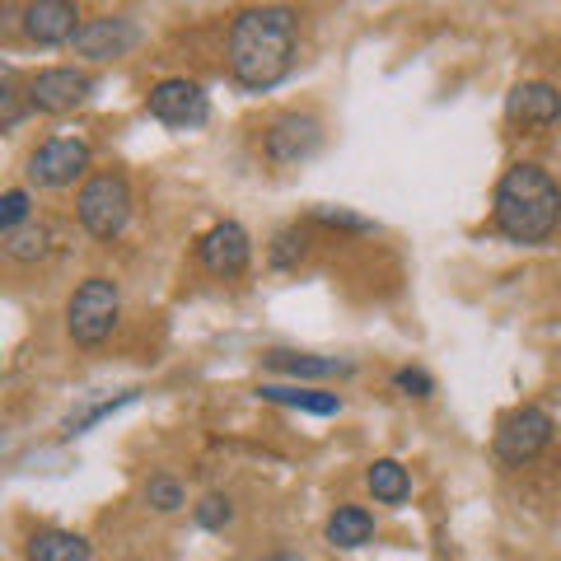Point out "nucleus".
<instances>
[{"mask_svg": "<svg viewBox=\"0 0 561 561\" xmlns=\"http://www.w3.org/2000/svg\"><path fill=\"white\" fill-rule=\"evenodd\" d=\"M300 57V28L286 5L243 10L230 28V70L243 90H272L295 70Z\"/></svg>", "mask_w": 561, "mask_h": 561, "instance_id": "obj_1", "label": "nucleus"}, {"mask_svg": "<svg viewBox=\"0 0 561 561\" xmlns=\"http://www.w3.org/2000/svg\"><path fill=\"white\" fill-rule=\"evenodd\" d=\"M561 225V187L548 169L515 164L496 183V230L511 243H542Z\"/></svg>", "mask_w": 561, "mask_h": 561, "instance_id": "obj_2", "label": "nucleus"}, {"mask_svg": "<svg viewBox=\"0 0 561 561\" xmlns=\"http://www.w3.org/2000/svg\"><path fill=\"white\" fill-rule=\"evenodd\" d=\"M117 313H122V290H117V280L90 276L76 295H70V305H66V332H70V337H76L80 346H99V342L117 328Z\"/></svg>", "mask_w": 561, "mask_h": 561, "instance_id": "obj_3", "label": "nucleus"}, {"mask_svg": "<svg viewBox=\"0 0 561 561\" xmlns=\"http://www.w3.org/2000/svg\"><path fill=\"white\" fill-rule=\"evenodd\" d=\"M76 210H80V225L94 239H117L122 230H127V220H131V187H127V179H122V173H94V179L80 187Z\"/></svg>", "mask_w": 561, "mask_h": 561, "instance_id": "obj_4", "label": "nucleus"}, {"mask_svg": "<svg viewBox=\"0 0 561 561\" xmlns=\"http://www.w3.org/2000/svg\"><path fill=\"white\" fill-rule=\"evenodd\" d=\"M548 440H552V416L542 408H515V412H505L496 426L501 463H529L548 449Z\"/></svg>", "mask_w": 561, "mask_h": 561, "instance_id": "obj_5", "label": "nucleus"}, {"mask_svg": "<svg viewBox=\"0 0 561 561\" xmlns=\"http://www.w3.org/2000/svg\"><path fill=\"white\" fill-rule=\"evenodd\" d=\"M84 169H90V146H84L80 136L43 140V146L28 154V179L38 187H70Z\"/></svg>", "mask_w": 561, "mask_h": 561, "instance_id": "obj_6", "label": "nucleus"}, {"mask_svg": "<svg viewBox=\"0 0 561 561\" xmlns=\"http://www.w3.org/2000/svg\"><path fill=\"white\" fill-rule=\"evenodd\" d=\"M90 90H94V80L84 76V70L51 66V70H38V76L28 80V103L38 113H70L90 99Z\"/></svg>", "mask_w": 561, "mask_h": 561, "instance_id": "obj_7", "label": "nucleus"}, {"mask_svg": "<svg viewBox=\"0 0 561 561\" xmlns=\"http://www.w3.org/2000/svg\"><path fill=\"white\" fill-rule=\"evenodd\" d=\"M319 146H323V127H319V117H309V113H286V117H276L272 131H267V140H262V150H267L272 164H300V160H309V154L319 150Z\"/></svg>", "mask_w": 561, "mask_h": 561, "instance_id": "obj_8", "label": "nucleus"}, {"mask_svg": "<svg viewBox=\"0 0 561 561\" xmlns=\"http://www.w3.org/2000/svg\"><path fill=\"white\" fill-rule=\"evenodd\" d=\"M206 113L210 108H206V94H202L197 80L173 76V80H160L150 90V117H160L164 127H202Z\"/></svg>", "mask_w": 561, "mask_h": 561, "instance_id": "obj_9", "label": "nucleus"}, {"mask_svg": "<svg viewBox=\"0 0 561 561\" xmlns=\"http://www.w3.org/2000/svg\"><path fill=\"white\" fill-rule=\"evenodd\" d=\"M197 257H202V267L210 276H239L243 267H249V257H253V243H249V234H243V225L220 220L216 230L202 234Z\"/></svg>", "mask_w": 561, "mask_h": 561, "instance_id": "obj_10", "label": "nucleus"}, {"mask_svg": "<svg viewBox=\"0 0 561 561\" xmlns=\"http://www.w3.org/2000/svg\"><path fill=\"white\" fill-rule=\"evenodd\" d=\"M140 43V28L122 14H108V20H90L80 33H76V51L90 61H117Z\"/></svg>", "mask_w": 561, "mask_h": 561, "instance_id": "obj_11", "label": "nucleus"}, {"mask_svg": "<svg viewBox=\"0 0 561 561\" xmlns=\"http://www.w3.org/2000/svg\"><path fill=\"white\" fill-rule=\"evenodd\" d=\"M24 33L33 43L43 47H57V43H76V33L84 28L80 24V10L66 5V0H33V5H24Z\"/></svg>", "mask_w": 561, "mask_h": 561, "instance_id": "obj_12", "label": "nucleus"}, {"mask_svg": "<svg viewBox=\"0 0 561 561\" xmlns=\"http://www.w3.org/2000/svg\"><path fill=\"white\" fill-rule=\"evenodd\" d=\"M505 113H511L515 122H524V127H552V122L561 117V94L542 80L515 84L511 99H505Z\"/></svg>", "mask_w": 561, "mask_h": 561, "instance_id": "obj_13", "label": "nucleus"}, {"mask_svg": "<svg viewBox=\"0 0 561 561\" xmlns=\"http://www.w3.org/2000/svg\"><path fill=\"white\" fill-rule=\"evenodd\" d=\"M262 365L290 379H323V375H351V360L337 356H300V351H267Z\"/></svg>", "mask_w": 561, "mask_h": 561, "instance_id": "obj_14", "label": "nucleus"}, {"mask_svg": "<svg viewBox=\"0 0 561 561\" xmlns=\"http://www.w3.org/2000/svg\"><path fill=\"white\" fill-rule=\"evenodd\" d=\"M257 398L280 402V408H300L313 416H337L342 412V398L337 393H323V389H290V383H262Z\"/></svg>", "mask_w": 561, "mask_h": 561, "instance_id": "obj_15", "label": "nucleus"}, {"mask_svg": "<svg viewBox=\"0 0 561 561\" xmlns=\"http://www.w3.org/2000/svg\"><path fill=\"white\" fill-rule=\"evenodd\" d=\"M375 538V515L360 505H337L328 519V542L332 548H365Z\"/></svg>", "mask_w": 561, "mask_h": 561, "instance_id": "obj_16", "label": "nucleus"}, {"mask_svg": "<svg viewBox=\"0 0 561 561\" xmlns=\"http://www.w3.org/2000/svg\"><path fill=\"white\" fill-rule=\"evenodd\" d=\"M90 542L80 534H66V529H47V534H33L28 542V561H90Z\"/></svg>", "mask_w": 561, "mask_h": 561, "instance_id": "obj_17", "label": "nucleus"}, {"mask_svg": "<svg viewBox=\"0 0 561 561\" xmlns=\"http://www.w3.org/2000/svg\"><path fill=\"white\" fill-rule=\"evenodd\" d=\"M365 486H370V491H375V501H383V505L408 501V491H412L408 468H402L398 459H375L370 472H365Z\"/></svg>", "mask_w": 561, "mask_h": 561, "instance_id": "obj_18", "label": "nucleus"}, {"mask_svg": "<svg viewBox=\"0 0 561 561\" xmlns=\"http://www.w3.org/2000/svg\"><path fill=\"white\" fill-rule=\"evenodd\" d=\"M5 253L14 262H38L47 253V225L28 220V225H20V230H10L5 234Z\"/></svg>", "mask_w": 561, "mask_h": 561, "instance_id": "obj_19", "label": "nucleus"}, {"mask_svg": "<svg viewBox=\"0 0 561 561\" xmlns=\"http://www.w3.org/2000/svg\"><path fill=\"white\" fill-rule=\"evenodd\" d=\"M146 501H150L160 515H173V511L183 505V486L173 482V478H150V482H146Z\"/></svg>", "mask_w": 561, "mask_h": 561, "instance_id": "obj_20", "label": "nucleus"}, {"mask_svg": "<svg viewBox=\"0 0 561 561\" xmlns=\"http://www.w3.org/2000/svg\"><path fill=\"white\" fill-rule=\"evenodd\" d=\"M305 253H309V243H305L300 230H280L276 243H272V267H295Z\"/></svg>", "mask_w": 561, "mask_h": 561, "instance_id": "obj_21", "label": "nucleus"}, {"mask_svg": "<svg viewBox=\"0 0 561 561\" xmlns=\"http://www.w3.org/2000/svg\"><path fill=\"white\" fill-rule=\"evenodd\" d=\"M28 220V192L24 187H10L5 197H0V230H20V225Z\"/></svg>", "mask_w": 561, "mask_h": 561, "instance_id": "obj_22", "label": "nucleus"}, {"mask_svg": "<svg viewBox=\"0 0 561 561\" xmlns=\"http://www.w3.org/2000/svg\"><path fill=\"white\" fill-rule=\"evenodd\" d=\"M230 519H234V505L225 501V496H206L197 505V524H202V529H225Z\"/></svg>", "mask_w": 561, "mask_h": 561, "instance_id": "obj_23", "label": "nucleus"}, {"mask_svg": "<svg viewBox=\"0 0 561 561\" xmlns=\"http://www.w3.org/2000/svg\"><path fill=\"white\" fill-rule=\"evenodd\" d=\"M136 393H122V398H108V402H99V408H90V412H80V416H70L66 421V435H80L84 426H94V421H103V416H108V412H117L122 408V402H131Z\"/></svg>", "mask_w": 561, "mask_h": 561, "instance_id": "obj_24", "label": "nucleus"}, {"mask_svg": "<svg viewBox=\"0 0 561 561\" xmlns=\"http://www.w3.org/2000/svg\"><path fill=\"white\" fill-rule=\"evenodd\" d=\"M393 389L408 393V398H431V393H435V379H431L426 370H398V375H393Z\"/></svg>", "mask_w": 561, "mask_h": 561, "instance_id": "obj_25", "label": "nucleus"}, {"mask_svg": "<svg viewBox=\"0 0 561 561\" xmlns=\"http://www.w3.org/2000/svg\"><path fill=\"white\" fill-rule=\"evenodd\" d=\"M313 220H323V225H346V230H360V234L375 230V220L351 216V210H342V206H319V210H313Z\"/></svg>", "mask_w": 561, "mask_h": 561, "instance_id": "obj_26", "label": "nucleus"}, {"mask_svg": "<svg viewBox=\"0 0 561 561\" xmlns=\"http://www.w3.org/2000/svg\"><path fill=\"white\" fill-rule=\"evenodd\" d=\"M276 561H295V557H276Z\"/></svg>", "mask_w": 561, "mask_h": 561, "instance_id": "obj_27", "label": "nucleus"}]
</instances>
